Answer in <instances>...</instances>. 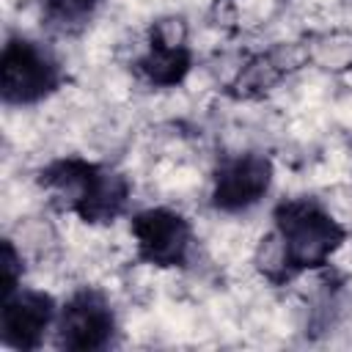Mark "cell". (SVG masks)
<instances>
[{"instance_id":"cell-8","label":"cell","mask_w":352,"mask_h":352,"mask_svg":"<svg viewBox=\"0 0 352 352\" xmlns=\"http://www.w3.org/2000/svg\"><path fill=\"white\" fill-rule=\"evenodd\" d=\"M135 69L151 88H179L192 69V50L187 44L184 22L157 19Z\"/></svg>"},{"instance_id":"cell-10","label":"cell","mask_w":352,"mask_h":352,"mask_svg":"<svg viewBox=\"0 0 352 352\" xmlns=\"http://www.w3.org/2000/svg\"><path fill=\"white\" fill-rule=\"evenodd\" d=\"M22 272H25L22 253L16 250V245L11 239H3V253H0V289H3V294H11L14 289L22 286Z\"/></svg>"},{"instance_id":"cell-1","label":"cell","mask_w":352,"mask_h":352,"mask_svg":"<svg viewBox=\"0 0 352 352\" xmlns=\"http://www.w3.org/2000/svg\"><path fill=\"white\" fill-rule=\"evenodd\" d=\"M346 242L344 223L314 195H292L272 209V234L261 239L258 267L267 280L286 283L330 264Z\"/></svg>"},{"instance_id":"cell-7","label":"cell","mask_w":352,"mask_h":352,"mask_svg":"<svg viewBox=\"0 0 352 352\" xmlns=\"http://www.w3.org/2000/svg\"><path fill=\"white\" fill-rule=\"evenodd\" d=\"M58 302L41 289L19 286L3 294L0 308V344L16 352H33L44 344L47 333L55 330Z\"/></svg>"},{"instance_id":"cell-6","label":"cell","mask_w":352,"mask_h":352,"mask_svg":"<svg viewBox=\"0 0 352 352\" xmlns=\"http://www.w3.org/2000/svg\"><path fill=\"white\" fill-rule=\"evenodd\" d=\"M272 160L261 151L228 154L212 173L209 204L223 214H242L264 201L272 187Z\"/></svg>"},{"instance_id":"cell-2","label":"cell","mask_w":352,"mask_h":352,"mask_svg":"<svg viewBox=\"0 0 352 352\" xmlns=\"http://www.w3.org/2000/svg\"><path fill=\"white\" fill-rule=\"evenodd\" d=\"M36 184L55 209L74 214L85 226L116 223L132 198V184L121 170L80 154L50 160L38 168Z\"/></svg>"},{"instance_id":"cell-4","label":"cell","mask_w":352,"mask_h":352,"mask_svg":"<svg viewBox=\"0 0 352 352\" xmlns=\"http://www.w3.org/2000/svg\"><path fill=\"white\" fill-rule=\"evenodd\" d=\"M129 234L135 256L157 270H182L190 264L195 231L192 223L168 206H148L132 214Z\"/></svg>"},{"instance_id":"cell-9","label":"cell","mask_w":352,"mask_h":352,"mask_svg":"<svg viewBox=\"0 0 352 352\" xmlns=\"http://www.w3.org/2000/svg\"><path fill=\"white\" fill-rule=\"evenodd\" d=\"M41 19L60 36L82 33L102 8V0H38Z\"/></svg>"},{"instance_id":"cell-3","label":"cell","mask_w":352,"mask_h":352,"mask_svg":"<svg viewBox=\"0 0 352 352\" xmlns=\"http://www.w3.org/2000/svg\"><path fill=\"white\" fill-rule=\"evenodd\" d=\"M58 55L30 36H8L0 52V96L11 107H30L63 88Z\"/></svg>"},{"instance_id":"cell-11","label":"cell","mask_w":352,"mask_h":352,"mask_svg":"<svg viewBox=\"0 0 352 352\" xmlns=\"http://www.w3.org/2000/svg\"><path fill=\"white\" fill-rule=\"evenodd\" d=\"M217 3H228V0H217Z\"/></svg>"},{"instance_id":"cell-5","label":"cell","mask_w":352,"mask_h":352,"mask_svg":"<svg viewBox=\"0 0 352 352\" xmlns=\"http://www.w3.org/2000/svg\"><path fill=\"white\" fill-rule=\"evenodd\" d=\"M118 333V319L113 302L96 286L74 289L58 308L55 344L69 352H99L113 346Z\"/></svg>"}]
</instances>
